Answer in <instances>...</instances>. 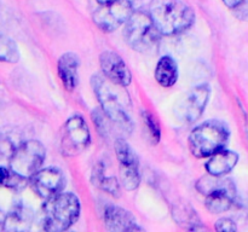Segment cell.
<instances>
[{"label": "cell", "instance_id": "6da1fadb", "mask_svg": "<svg viewBox=\"0 0 248 232\" xmlns=\"http://www.w3.org/2000/svg\"><path fill=\"white\" fill-rule=\"evenodd\" d=\"M91 84L97 99L103 109V113L108 116L111 122L116 123L124 130L130 133L132 130V121L127 113L130 101L127 94L125 96L123 89L124 86L101 75L92 76Z\"/></svg>", "mask_w": 248, "mask_h": 232}, {"label": "cell", "instance_id": "7a4b0ae2", "mask_svg": "<svg viewBox=\"0 0 248 232\" xmlns=\"http://www.w3.org/2000/svg\"><path fill=\"white\" fill-rule=\"evenodd\" d=\"M149 14L162 35L182 33L195 19L191 7L181 0H152Z\"/></svg>", "mask_w": 248, "mask_h": 232}, {"label": "cell", "instance_id": "3957f363", "mask_svg": "<svg viewBox=\"0 0 248 232\" xmlns=\"http://www.w3.org/2000/svg\"><path fill=\"white\" fill-rule=\"evenodd\" d=\"M80 201L72 192L58 193L46 200L41 209V226L45 231L62 232L77 222Z\"/></svg>", "mask_w": 248, "mask_h": 232}, {"label": "cell", "instance_id": "277c9868", "mask_svg": "<svg viewBox=\"0 0 248 232\" xmlns=\"http://www.w3.org/2000/svg\"><path fill=\"white\" fill-rule=\"evenodd\" d=\"M230 130L219 120H208L194 128L189 135V149L195 157H210L220 151L229 142Z\"/></svg>", "mask_w": 248, "mask_h": 232}, {"label": "cell", "instance_id": "5b68a950", "mask_svg": "<svg viewBox=\"0 0 248 232\" xmlns=\"http://www.w3.org/2000/svg\"><path fill=\"white\" fill-rule=\"evenodd\" d=\"M161 35L149 12L135 11L125 23L126 43L138 52L148 53L156 50Z\"/></svg>", "mask_w": 248, "mask_h": 232}, {"label": "cell", "instance_id": "8992f818", "mask_svg": "<svg viewBox=\"0 0 248 232\" xmlns=\"http://www.w3.org/2000/svg\"><path fill=\"white\" fill-rule=\"evenodd\" d=\"M196 188L206 195V208L215 214L229 210L236 197V188L232 179L211 174L201 178L196 184Z\"/></svg>", "mask_w": 248, "mask_h": 232}, {"label": "cell", "instance_id": "52a82bcc", "mask_svg": "<svg viewBox=\"0 0 248 232\" xmlns=\"http://www.w3.org/2000/svg\"><path fill=\"white\" fill-rule=\"evenodd\" d=\"M45 155V146L40 142L27 140L16 146L9 160L10 168L22 178L31 179L40 169Z\"/></svg>", "mask_w": 248, "mask_h": 232}, {"label": "cell", "instance_id": "ba28073f", "mask_svg": "<svg viewBox=\"0 0 248 232\" xmlns=\"http://www.w3.org/2000/svg\"><path fill=\"white\" fill-rule=\"evenodd\" d=\"M91 142L90 130L80 115L68 118L61 133V151L64 156L74 157L84 152Z\"/></svg>", "mask_w": 248, "mask_h": 232}, {"label": "cell", "instance_id": "9c48e42d", "mask_svg": "<svg viewBox=\"0 0 248 232\" xmlns=\"http://www.w3.org/2000/svg\"><path fill=\"white\" fill-rule=\"evenodd\" d=\"M133 12L132 4L128 0H115L101 5L93 12V22L101 30L110 33L125 24Z\"/></svg>", "mask_w": 248, "mask_h": 232}, {"label": "cell", "instance_id": "30bf717a", "mask_svg": "<svg viewBox=\"0 0 248 232\" xmlns=\"http://www.w3.org/2000/svg\"><path fill=\"white\" fill-rule=\"evenodd\" d=\"M115 152L124 188L128 191L136 190L140 183V161L137 155L128 145V143L124 139H116Z\"/></svg>", "mask_w": 248, "mask_h": 232}, {"label": "cell", "instance_id": "8fae6325", "mask_svg": "<svg viewBox=\"0 0 248 232\" xmlns=\"http://www.w3.org/2000/svg\"><path fill=\"white\" fill-rule=\"evenodd\" d=\"M210 88L207 85L194 87L183 97L176 108V114L182 121L188 123L195 122L200 118L207 105Z\"/></svg>", "mask_w": 248, "mask_h": 232}, {"label": "cell", "instance_id": "7c38bea8", "mask_svg": "<svg viewBox=\"0 0 248 232\" xmlns=\"http://www.w3.org/2000/svg\"><path fill=\"white\" fill-rule=\"evenodd\" d=\"M31 186L38 196L44 200L62 192L65 186V176L62 171L55 167L39 169L31 179Z\"/></svg>", "mask_w": 248, "mask_h": 232}, {"label": "cell", "instance_id": "4fadbf2b", "mask_svg": "<svg viewBox=\"0 0 248 232\" xmlns=\"http://www.w3.org/2000/svg\"><path fill=\"white\" fill-rule=\"evenodd\" d=\"M104 76L115 84L126 87L131 84V72L123 58L113 51H104L99 57Z\"/></svg>", "mask_w": 248, "mask_h": 232}, {"label": "cell", "instance_id": "5bb4252c", "mask_svg": "<svg viewBox=\"0 0 248 232\" xmlns=\"http://www.w3.org/2000/svg\"><path fill=\"white\" fill-rule=\"evenodd\" d=\"M104 225L109 231H140L136 218L128 210L118 205H108L104 210Z\"/></svg>", "mask_w": 248, "mask_h": 232}, {"label": "cell", "instance_id": "9a60e30c", "mask_svg": "<svg viewBox=\"0 0 248 232\" xmlns=\"http://www.w3.org/2000/svg\"><path fill=\"white\" fill-rule=\"evenodd\" d=\"M239 162V155L230 150H220L210 156L206 163V171L208 174L216 176H223L230 173Z\"/></svg>", "mask_w": 248, "mask_h": 232}, {"label": "cell", "instance_id": "2e32d148", "mask_svg": "<svg viewBox=\"0 0 248 232\" xmlns=\"http://www.w3.org/2000/svg\"><path fill=\"white\" fill-rule=\"evenodd\" d=\"M57 70L64 88L68 91H73L78 85V70H79L78 56L73 52L61 56L58 59Z\"/></svg>", "mask_w": 248, "mask_h": 232}, {"label": "cell", "instance_id": "e0dca14e", "mask_svg": "<svg viewBox=\"0 0 248 232\" xmlns=\"http://www.w3.org/2000/svg\"><path fill=\"white\" fill-rule=\"evenodd\" d=\"M34 214L26 205L17 204L5 217V231H28L33 224Z\"/></svg>", "mask_w": 248, "mask_h": 232}, {"label": "cell", "instance_id": "ac0fdd59", "mask_svg": "<svg viewBox=\"0 0 248 232\" xmlns=\"http://www.w3.org/2000/svg\"><path fill=\"white\" fill-rule=\"evenodd\" d=\"M155 77L156 81L164 87H171L176 84L178 80V67L173 58L165 56L157 62Z\"/></svg>", "mask_w": 248, "mask_h": 232}, {"label": "cell", "instance_id": "d6986e66", "mask_svg": "<svg viewBox=\"0 0 248 232\" xmlns=\"http://www.w3.org/2000/svg\"><path fill=\"white\" fill-rule=\"evenodd\" d=\"M174 220L178 222L179 225L184 226L188 230H201L205 229L201 224L200 219H199L198 214H196L195 210L191 207H189L188 204H179L177 207H174L173 213Z\"/></svg>", "mask_w": 248, "mask_h": 232}, {"label": "cell", "instance_id": "ffe728a7", "mask_svg": "<svg viewBox=\"0 0 248 232\" xmlns=\"http://www.w3.org/2000/svg\"><path fill=\"white\" fill-rule=\"evenodd\" d=\"M92 183L97 188L110 193L111 196L119 197L120 186H119L118 180L114 176H106V174H104V166L102 163H97L96 167H94L93 173H92Z\"/></svg>", "mask_w": 248, "mask_h": 232}, {"label": "cell", "instance_id": "44dd1931", "mask_svg": "<svg viewBox=\"0 0 248 232\" xmlns=\"http://www.w3.org/2000/svg\"><path fill=\"white\" fill-rule=\"evenodd\" d=\"M19 59L18 47L7 36L0 34V62L5 63H16Z\"/></svg>", "mask_w": 248, "mask_h": 232}, {"label": "cell", "instance_id": "7402d4cb", "mask_svg": "<svg viewBox=\"0 0 248 232\" xmlns=\"http://www.w3.org/2000/svg\"><path fill=\"white\" fill-rule=\"evenodd\" d=\"M27 181L28 179L19 176L18 174L11 171V168L0 166V186L14 188V190H21L22 188L26 186Z\"/></svg>", "mask_w": 248, "mask_h": 232}, {"label": "cell", "instance_id": "603a6c76", "mask_svg": "<svg viewBox=\"0 0 248 232\" xmlns=\"http://www.w3.org/2000/svg\"><path fill=\"white\" fill-rule=\"evenodd\" d=\"M143 120H144L145 126H147L148 133H149V137L152 138V142L154 144L159 143L160 135H161V130H160V126L157 120L155 118V116L153 114L144 111L143 113Z\"/></svg>", "mask_w": 248, "mask_h": 232}, {"label": "cell", "instance_id": "cb8c5ba5", "mask_svg": "<svg viewBox=\"0 0 248 232\" xmlns=\"http://www.w3.org/2000/svg\"><path fill=\"white\" fill-rule=\"evenodd\" d=\"M16 146L9 137L0 134V160H10Z\"/></svg>", "mask_w": 248, "mask_h": 232}, {"label": "cell", "instance_id": "d4e9b609", "mask_svg": "<svg viewBox=\"0 0 248 232\" xmlns=\"http://www.w3.org/2000/svg\"><path fill=\"white\" fill-rule=\"evenodd\" d=\"M216 230L223 232H235L237 230L236 224L229 218H222L216 222Z\"/></svg>", "mask_w": 248, "mask_h": 232}, {"label": "cell", "instance_id": "484cf974", "mask_svg": "<svg viewBox=\"0 0 248 232\" xmlns=\"http://www.w3.org/2000/svg\"><path fill=\"white\" fill-rule=\"evenodd\" d=\"M245 0H223V2L225 4V6H228L229 9H239L240 5L244 2Z\"/></svg>", "mask_w": 248, "mask_h": 232}, {"label": "cell", "instance_id": "4316f807", "mask_svg": "<svg viewBox=\"0 0 248 232\" xmlns=\"http://www.w3.org/2000/svg\"><path fill=\"white\" fill-rule=\"evenodd\" d=\"M5 217H6V214H4V213L1 212V209H0V230H4Z\"/></svg>", "mask_w": 248, "mask_h": 232}, {"label": "cell", "instance_id": "83f0119b", "mask_svg": "<svg viewBox=\"0 0 248 232\" xmlns=\"http://www.w3.org/2000/svg\"><path fill=\"white\" fill-rule=\"evenodd\" d=\"M97 1H98L101 5H103V4H108V2H111V1H115V0H97Z\"/></svg>", "mask_w": 248, "mask_h": 232}]
</instances>
